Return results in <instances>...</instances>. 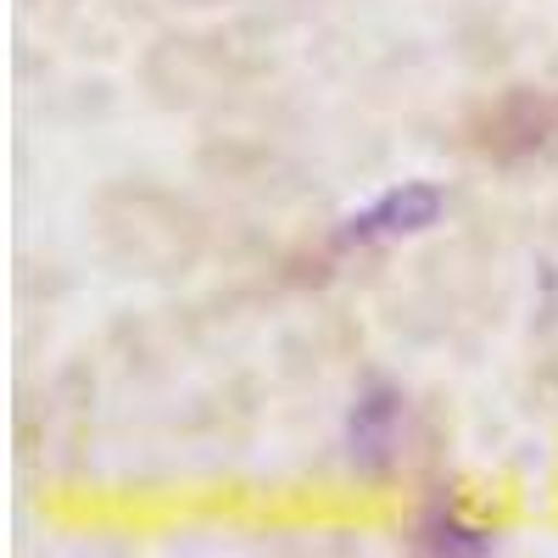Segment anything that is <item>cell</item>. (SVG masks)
<instances>
[{
    "label": "cell",
    "mask_w": 558,
    "mask_h": 558,
    "mask_svg": "<svg viewBox=\"0 0 558 558\" xmlns=\"http://www.w3.org/2000/svg\"><path fill=\"white\" fill-rule=\"evenodd\" d=\"M441 218V191L436 184H402V191L380 196L368 213H357L341 241H380V235H418V229H430Z\"/></svg>",
    "instance_id": "cell-1"
},
{
    "label": "cell",
    "mask_w": 558,
    "mask_h": 558,
    "mask_svg": "<svg viewBox=\"0 0 558 558\" xmlns=\"http://www.w3.org/2000/svg\"><path fill=\"white\" fill-rule=\"evenodd\" d=\"M425 531H430V547H452V553H486V547H492L481 531H463V525H452V520H441V514H430Z\"/></svg>",
    "instance_id": "cell-3"
},
{
    "label": "cell",
    "mask_w": 558,
    "mask_h": 558,
    "mask_svg": "<svg viewBox=\"0 0 558 558\" xmlns=\"http://www.w3.org/2000/svg\"><path fill=\"white\" fill-rule=\"evenodd\" d=\"M397 430H402V402L386 386H368L352 408V463L368 475L391 470L397 458Z\"/></svg>",
    "instance_id": "cell-2"
}]
</instances>
